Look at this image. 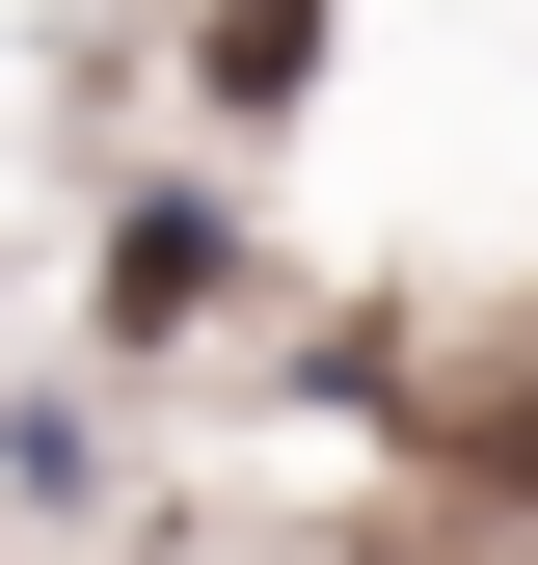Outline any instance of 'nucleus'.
<instances>
[{"mask_svg":"<svg viewBox=\"0 0 538 565\" xmlns=\"http://www.w3.org/2000/svg\"><path fill=\"white\" fill-rule=\"evenodd\" d=\"M216 269H243L216 189H134V216H108V350H189V323H216Z\"/></svg>","mask_w":538,"mask_h":565,"instance_id":"f257e3e1","label":"nucleus"},{"mask_svg":"<svg viewBox=\"0 0 538 565\" xmlns=\"http://www.w3.org/2000/svg\"><path fill=\"white\" fill-rule=\"evenodd\" d=\"M323 82V0H216V108H297Z\"/></svg>","mask_w":538,"mask_h":565,"instance_id":"f03ea898","label":"nucleus"}]
</instances>
